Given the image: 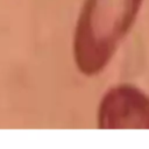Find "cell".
Masks as SVG:
<instances>
[{
  "label": "cell",
  "mask_w": 149,
  "mask_h": 149,
  "mask_svg": "<svg viewBox=\"0 0 149 149\" xmlns=\"http://www.w3.org/2000/svg\"><path fill=\"white\" fill-rule=\"evenodd\" d=\"M143 0H85L73 33V59L86 77L100 73L128 34Z\"/></svg>",
  "instance_id": "obj_1"
},
{
  "label": "cell",
  "mask_w": 149,
  "mask_h": 149,
  "mask_svg": "<svg viewBox=\"0 0 149 149\" xmlns=\"http://www.w3.org/2000/svg\"><path fill=\"white\" fill-rule=\"evenodd\" d=\"M97 122L99 129H149V95L129 84L112 86L100 100Z\"/></svg>",
  "instance_id": "obj_2"
}]
</instances>
